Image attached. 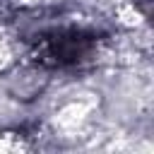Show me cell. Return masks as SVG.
I'll return each instance as SVG.
<instances>
[{
    "label": "cell",
    "mask_w": 154,
    "mask_h": 154,
    "mask_svg": "<svg viewBox=\"0 0 154 154\" xmlns=\"http://www.w3.org/2000/svg\"><path fill=\"white\" fill-rule=\"evenodd\" d=\"M94 46V38L82 31H58L51 38L41 41V60H48L51 65H75L79 63Z\"/></svg>",
    "instance_id": "cell-1"
}]
</instances>
